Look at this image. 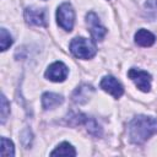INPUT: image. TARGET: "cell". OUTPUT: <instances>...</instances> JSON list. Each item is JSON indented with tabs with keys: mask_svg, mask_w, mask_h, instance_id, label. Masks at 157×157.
Listing matches in <instances>:
<instances>
[{
	"mask_svg": "<svg viewBox=\"0 0 157 157\" xmlns=\"http://www.w3.org/2000/svg\"><path fill=\"white\" fill-rule=\"evenodd\" d=\"M128 131L132 144H144L157 132V119L147 115H137L129 123Z\"/></svg>",
	"mask_w": 157,
	"mask_h": 157,
	"instance_id": "6da1fadb",
	"label": "cell"
},
{
	"mask_svg": "<svg viewBox=\"0 0 157 157\" xmlns=\"http://www.w3.org/2000/svg\"><path fill=\"white\" fill-rule=\"evenodd\" d=\"M70 52L78 59H91L96 55V44L87 38L76 37L70 43Z\"/></svg>",
	"mask_w": 157,
	"mask_h": 157,
	"instance_id": "7a4b0ae2",
	"label": "cell"
},
{
	"mask_svg": "<svg viewBox=\"0 0 157 157\" xmlns=\"http://www.w3.org/2000/svg\"><path fill=\"white\" fill-rule=\"evenodd\" d=\"M56 21H58V25L63 29H65L67 32H70L72 29L74 22H75V11L70 4L64 2L58 7Z\"/></svg>",
	"mask_w": 157,
	"mask_h": 157,
	"instance_id": "3957f363",
	"label": "cell"
},
{
	"mask_svg": "<svg viewBox=\"0 0 157 157\" xmlns=\"http://www.w3.org/2000/svg\"><path fill=\"white\" fill-rule=\"evenodd\" d=\"M128 76L134 81V83L140 91L148 92L151 90V75L147 71L132 67L128 71Z\"/></svg>",
	"mask_w": 157,
	"mask_h": 157,
	"instance_id": "277c9868",
	"label": "cell"
},
{
	"mask_svg": "<svg viewBox=\"0 0 157 157\" xmlns=\"http://www.w3.org/2000/svg\"><path fill=\"white\" fill-rule=\"evenodd\" d=\"M86 23L90 28L91 36L94 40H102L107 33V28L102 26L98 16L94 12H88L86 15Z\"/></svg>",
	"mask_w": 157,
	"mask_h": 157,
	"instance_id": "5b68a950",
	"label": "cell"
},
{
	"mask_svg": "<svg viewBox=\"0 0 157 157\" xmlns=\"http://www.w3.org/2000/svg\"><path fill=\"white\" fill-rule=\"evenodd\" d=\"M69 74L67 66L61 61H55L45 71V77L53 82H63Z\"/></svg>",
	"mask_w": 157,
	"mask_h": 157,
	"instance_id": "8992f818",
	"label": "cell"
},
{
	"mask_svg": "<svg viewBox=\"0 0 157 157\" xmlns=\"http://www.w3.org/2000/svg\"><path fill=\"white\" fill-rule=\"evenodd\" d=\"M101 88L108 92L109 94H112L114 98H119L124 93V88L121 83L113 76H104L101 81Z\"/></svg>",
	"mask_w": 157,
	"mask_h": 157,
	"instance_id": "52a82bcc",
	"label": "cell"
},
{
	"mask_svg": "<svg viewBox=\"0 0 157 157\" xmlns=\"http://www.w3.org/2000/svg\"><path fill=\"white\" fill-rule=\"evenodd\" d=\"M25 20L33 26H45V12L43 9L27 7L25 10Z\"/></svg>",
	"mask_w": 157,
	"mask_h": 157,
	"instance_id": "ba28073f",
	"label": "cell"
},
{
	"mask_svg": "<svg viewBox=\"0 0 157 157\" xmlns=\"http://www.w3.org/2000/svg\"><path fill=\"white\" fill-rule=\"evenodd\" d=\"M156 40V37L153 33H151L147 29H139L135 33V43L139 44L140 47H151Z\"/></svg>",
	"mask_w": 157,
	"mask_h": 157,
	"instance_id": "9c48e42d",
	"label": "cell"
},
{
	"mask_svg": "<svg viewBox=\"0 0 157 157\" xmlns=\"http://www.w3.org/2000/svg\"><path fill=\"white\" fill-rule=\"evenodd\" d=\"M63 102H64L63 96L56 94V93L47 92L42 96V105L44 109H53V108L60 105Z\"/></svg>",
	"mask_w": 157,
	"mask_h": 157,
	"instance_id": "30bf717a",
	"label": "cell"
},
{
	"mask_svg": "<svg viewBox=\"0 0 157 157\" xmlns=\"http://www.w3.org/2000/svg\"><path fill=\"white\" fill-rule=\"evenodd\" d=\"M93 92V87L88 86V85H82L80 87H77L72 94V99L76 103H85L88 101L91 93Z\"/></svg>",
	"mask_w": 157,
	"mask_h": 157,
	"instance_id": "8fae6325",
	"label": "cell"
},
{
	"mask_svg": "<svg viewBox=\"0 0 157 157\" xmlns=\"http://www.w3.org/2000/svg\"><path fill=\"white\" fill-rule=\"evenodd\" d=\"M50 155L52 156H55V155H59V156H76V151L69 142H61Z\"/></svg>",
	"mask_w": 157,
	"mask_h": 157,
	"instance_id": "7c38bea8",
	"label": "cell"
},
{
	"mask_svg": "<svg viewBox=\"0 0 157 157\" xmlns=\"http://www.w3.org/2000/svg\"><path fill=\"white\" fill-rule=\"evenodd\" d=\"M2 157H12L15 156V147L12 141H10L6 137H1V151H0Z\"/></svg>",
	"mask_w": 157,
	"mask_h": 157,
	"instance_id": "4fadbf2b",
	"label": "cell"
},
{
	"mask_svg": "<svg viewBox=\"0 0 157 157\" xmlns=\"http://www.w3.org/2000/svg\"><path fill=\"white\" fill-rule=\"evenodd\" d=\"M12 37L11 34L5 29V28H1L0 29V44H1V50L5 52L11 44H12Z\"/></svg>",
	"mask_w": 157,
	"mask_h": 157,
	"instance_id": "5bb4252c",
	"label": "cell"
},
{
	"mask_svg": "<svg viewBox=\"0 0 157 157\" xmlns=\"http://www.w3.org/2000/svg\"><path fill=\"white\" fill-rule=\"evenodd\" d=\"M9 114H10V104H9L7 99H6V97L2 94L1 96V123L2 124L5 123V120H6Z\"/></svg>",
	"mask_w": 157,
	"mask_h": 157,
	"instance_id": "9a60e30c",
	"label": "cell"
}]
</instances>
